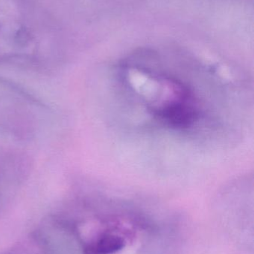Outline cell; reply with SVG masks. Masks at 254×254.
I'll list each match as a JSON object with an SVG mask.
<instances>
[{"instance_id":"6da1fadb","label":"cell","mask_w":254,"mask_h":254,"mask_svg":"<svg viewBox=\"0 0 254 254\" xmlns=\"http://www.w3.org/2000/svg\"><path fill=\"white\" fill-rule=\"evenodd\" d=\"M119 78L125 90L164 128L191 131L204 118L198 92L175 73L151 65L132 64L124 67Z\"/></svg>"}]
</instances>
